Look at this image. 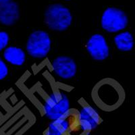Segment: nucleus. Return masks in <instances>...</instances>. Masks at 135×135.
I'll use <instances>...</instances> for the list:
<instances>
[{"label": "nucleus", "mask_w": 135, "mask_h": 135, "mask_svg": "<svg viewBox=\"0 0 135 135\" xmlns=\"http://www.w3.org/2000/svg\"><path fill=\"white\" fill-rule=\"evenodd\" d=\"M114 41L117 49L124 52L132 50L134 45L133 36L128 31L122 32L116 35L114 38Z\"/></svg>", "instance_id": "nucleus-12"}, {"label": "nucleus", "mask_w": 135, "mask_h": 135, "mask_svg": "<svg viewBox=\"0 0 135 135\" xmlns=\"http://www.w3.org/2000/svg\"><path fill=\"white\" fill-rule=\"evenodd\" d=\"M51 48V39L44 31H35L28 38L26 49L28 54L35 59H43L49 54Z\"/></svg>", "instance_id": "nucleus-4"}, {"label": "nucleus", "mask_w": 135, "mask_h": 135, "mask_svg": "<svg viewBox=\"0 0 135 135\" xmlns=\"http://www.w3.org/2000/svg\"><path fill=\"white\" fill-rule=\"evenodd\" d=\"M76 111L70 109L61 118L53 120L47 128L45 135H70L73 118Z\"/></svg>", "instance_id": "nucleus-9"}, {"label": "nucleus", "mask_w": 135, "mask_h": 135, "mask_svg": "<svg viewBox=\"0 0 135 135\" xmlns=\"http://www.w3.org/2000/svg\"><path fill=\"white\" fill-rule=\"evenodd\" d=\"M92 98L101 110L112 112L120 108L124 102L126 93L117 80L105 78L95 84L92 90Z\"/></svg>", "instance_id": "nucleus-1"}, {"label": "nucleus", "mask_w": 135, "mask_h": 135, "mask_svg": "<svg viewBox=\"0 0 135 135\" xmlns=\"http://www.w3.org/2000/svg\"><path fill=\"white\" fill-rule=\"evenodd\" d=\"M3 57L6 61L12 65L21 66L26 61V53L22 49L16 46L7 47L4 49Z\"/></svg>", "instance_id": "nucleus-11"}, {"label": "nucleus", "mask_w": 135, "mask_h": 135, "mask_svg": "<svg viewBox=\"0 0 135 135\" xmlns=\"http://www.w3.org/2000/svg\"><path fill=\"white\" fill-rule=\"evenodd\" d=\"M77 112L79 135L89 134L97 128L102 122L98 111L86 103H84Z\"/></svg>", "instance_id": "nucleus-6"}, {"label": "nucleus", "mask_w": 135, "mask_h": 135, "mask_svg": "<svg viewBox=\"0 0 135 135\" xmlns=\"http://www.w3.org/2000/svg\"><path fill=\"white\" fill-rule=\"evenodd\" d=\"M7 1H10V0H0V3L4 2H7Z\"/></svg>", "instance_id": "nucleus-15"}, {"label": "nucleus", "mask_w": 135, "mask_h": 135, "mask_svg": "<svg viewBox=\"0 0 135 135\" xmlns=\"http://www.w3.org/2000/svg\"><path fill=\"white\" fill-rule=\"evenodd\" d=\"M51 66L54 74L63 80L72 79L76 74L77 65L76 61L69 56L60 55L55 57Z\"/></svg>", "instance_id": "nucleus-7"}, {"label": "nucleus", "mask_w": 135, "mask_h": 135, "mask_svg": "<svg viewBox=\"0 0 135 135\" xmlns=\"http://www.w3.org/2000/svg\"><path fill=\"white\" fill-rule=\"evenodd\" d=\"M8 68L5 61L0 58V80L4 79L8 75Z\"/></svg>", "instance_id": "nucleus-14"}, {"label": "nucleus", "mask_w": 135, "mask_h": 135, "mask_svg": "<svg viewBox=\"0 0 135 135\" xmlns=\"http://www.w3.org/2000/svg\"><path fill=\"white\" fill-rule=\"evenodd\" d=\"M70 109L69 97L64 91L59 89L48 95L43 104V114L51 121L64 117Z\"/></svg>", "instance_id": "nucleus-3"}, {"label": "nucleus", "mask_w": 135, "mask_h": 135, "mask_svg": "<svg viewBox=\"0 0 135 135\" xmlns=\"http://www.w3.org/2000/svg\"><path fill=\"white\" fill-rule=\"evenodd\" d=\"M44 22L49 29L62 32L70 26L72 15L68 7L61 3H52L47 7L44 13Z\"/></svg>", "instance_id": "nucleus-2"}, {"label": "nucleus", "mask_w": 135, "mask_h": 135, "mask_svg": "<svg viewBox=\"0 0 135 135\" xmlns=\"http://www.w3.org/2000/svg\"><path fill=\"white\" fill-rule=\"evenodd\" d=\"M9 37L8 32L0 31V51L5 49L8 45Z\"/></svg>", "instance_id": "nucleus-13"}, {"label": "nucleus", "mask_w": 135, "mask_h": 135, "mask_svg": "<svg viewBox=\"0 0 135 135\" xmlns=\"http://www.w3.org/2000/svg\"><path fill=\"white\" fill-rule=\"evenodd\" d=\"M128 18L120 8L108 7L103 11L101 17V27L108 32H118L127 27Z\"/></svg>", "instance_id": "nucleus-5"}, {"label": "nucleus", "mask_w": 135, "mask_h": 135, "mask_svg": "<svg viewBox=\"0 0 135 135\" xmlns=\"http://www.w3.org/2000/svg\"><path fill=\"white\" fill-rule=\"evenodd\" d=\"M86 50L93 60L103 61L109 57V49L104 36L101 34H94L88 39Z\"/></svg>", "instance_id": "nucleus-8"}, {"label": "nucleus", "mask_w": 135, "mask_h": 135, "mask_svg": "<svg viewBox=\"0 0 135 135\" xmlns=\"http://www.w3.org/2000/svg\"><path fill=\"white\" fill-rule=\"evenodd\" d=\"M19 5L13 0L0 3V23L5 26H12L20 18Z\"/></svg>", "instance_id": "nucleus-10"}, {"label": "nucleus", "mask_w": 135, "mask_h": 135, "mask_svg": "<svg viewBox=\"0 0 135 135\" xmlns=\"http://www.w3.org/2000/svg\"><path fill=\"white\" fill-rule=\"evenodd\" d=\"M64 1H70V0H64Z\"/></svg>", "instance_id": "nucleus-16"}]
</instances>
